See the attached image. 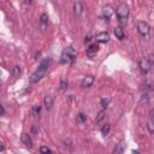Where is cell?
Returning <instances> with one entry per match:
<instances>
[{"label": "cell", "mask_w": 154, "mask_h": 154, "mask_svg": "<svg viewBox=\"0 0 154 154\" xmlns=\"http://www.w3.org/2000/svg\"><path fill=\"white\" fill-rule=\"evenodd\" d=\"M117 17H118V22L122 25L126 24L128 18H129V6L123 2L117 7Z\"/></svg>", "instance_id": "1"}, {"label": "cell", "mask_w": 154, "mask_h": 154, "mask_svg": "<svg viewBox=\"0 0 154 154\" xmlns=\"http://www.w3.org/2000/svg\"><path fill=\"white\" fill-rule=\"evenodd\" d=\"M76 55H77V53H76L75 48L70 46V47H67V48L63 52L60 61H61L63 64H72V63L75 61V59H76Z\"/></svg>", "instance_id": "2"}, {"label": "cell", "mask_w": 154, "mask_h": 154, "mask_svg": "<svg viewBox=\"0 0 154 154\" xmlns=\"http://www.w3.org/2000/svg\"><path fill=\"white\" fill-rule=\"evenodd\" d=\"M137 30H138V34H140L143 38L148 40L149 34H150V26H149V24H148L147 22H143V20L138 22V24H137Z\"/></svg>", "instance_id": "3"}, {"label": "cell", "mask_w": 154, "mask_h": 154, "mask_svg": "<svg viewBox=\"0 0 154 154\" xmlns=\"http://www.w3.org/2000/svg\"><path fill=\"white\" fill-rule=\"evenodd\" d=\"M152 63H153V57L150 55L149 58H142L138 63V66H140V70L142 73H147L150 67H152Z\"/></svg>", "instance_id": "4"}, {"label": "cell", "mask_w": 154, "mask_h": 154, "mask_svg": "<svg viewBox=\"0 0 154 154\" xmlns=\"http://www.w3.org/2000/svg\"><path fill=\"white\" fill-rule=\"evenodd\" d=\"M38 26L41 31H46L48 28V16L47 13H42L38 18Z\"/></svg>", "instance_id": "5"}, {"label": "cell", "mask_w": 154, "mask_h": 154, "mask_svg": "<svg viewBox=\"0 0 154 154\" xmlns=\"http://www.w3.org/2000/svg\"><path fill=\"white\" fill-rule=\"evenodd\" d=\"M51 63H52V59H51L49 57H48V58H45V59L40 63L37 70H40V71H42V72H47L48 67L51 66Z\"/></svg>", "instance_id": "6"}, {"label": "cell", "mask_w": 154, "mask_h": 154, "mask_svg": "<svg viewBox=\"0 0 154 154\" xmlns=\"http://www.w3.org/2000/svg\"><path fill=\"white\" fill-rule=\"evenodd\" d=\"M45 75H46V72H42V71H40V70H36V71L31 75L30 82H31V83H37V82H40V81L45 77Z\"/></svg>", "instance_id": "7"}, {"label": "cell", "mask_w": 154, "mask_h": 154, "mask_svg": "<svg viewBox=\"0 0 154 154\" xmlns=\"http://www.w3.org/2000/svg\"><path fill=\"white\" fill-rule=\"evenodd\" d=\"M112 14H113V7L111 5H106L102 8V17L105 18V20H109Z\"/></svg>", "instance_id": "8"}, {"label": "cell", "mask_w": 154, "mask_h": 154, "mask_svg": "<svg viewBox=\"0 0 154 154\" xmlns=\"http://www.w3.org/2000/svg\"><path fill=\"white\" fill-rule=\"evenodd\" d=\"M72 10H73V13L76 16H81L83 12V2L82 1H75L72 5Z\"/></svg>", "instance_id": "9"}, {"label": "cell", "mask_w": 154, "mask_h": 154, "mask_svg": "<svg viewBox=\"0 0 154 154\" xmlns=\"http://www.w3.org/2000/svg\"><path fill=\"white\" fill-rule=\"evenodd\" d=\"M97 51H99V46H97L96 43L90 45V46L87 48V57H88V58H93V57L97 53Z\"/></svg>", "instance_id": "10"}, {"label": "cell", "mask_w": 154, "mask_h": 154, "mask_svg": "<svg viewBox=\"0 0 154 154\" xmlns=\"http://www.w3.org/2000/svg\"><path fill=\"white\" fill-rule=\"evenodd\" d=\"M95 38H96V42L103 43V42H107V41H108V38H109V35H108V32H106V31H102V32H99V34H96Z\"/></svg>", "instance_id": "11"}, {"label": "cell", "mask_w": 154, "mask_h": 154, "mask_svg": "<svg viewBox=\"0 0 154 154\" xmlns=\"http://www.w3.org/2000/svg\"><path fill=\"white\" fill-rule=\"evenodd\" d=\"M93 83H94V77L93 76H85L81 82V87L82 88H88V87H91Z\"/></svg>", "instance_id": "12"}, {"label": "cell", "mask_w": 154, "mask_h": 154, "mask_svg": "<svg viewBox=\"0 0 154 154\" xmlns=\"http://www.w3.org/2000/svg\"><path fill=\"white\" fill-rule=\"evenodd\" d=\"M53 103H54V97L53 96H51V95L45 96V99H43V106H45L46 109H51L53 107Z\"/></svg>", "instance_id": "13"}, {"label": "cell", "mask_w": 154, "mask_h": 154, "mask_svg": "<svg viewBox=\"0 0 154 154\" xmlns=\"http://www.w3.org/2000/svg\"><path fill=\"white\" fill-rule=\"evenodd\" d=\"M114 35L118 40H124L125 38V32H124V29L122 26H116L114 28Z\"/></svg>", "instance_id": "14"}, {"label": "cell", "mask_w": 154, "mask_h": 154, "mask_svg": "<svg viewBox=\"0 0 154 154\" xmlns=\"http://www.w3.org/2000/svg\"><path fill=\"white\" fill-rule=\"evenodd\" d=\"M22 142L26 146V147H32V138L30 137L29 134H22Z\"/></svg>", "instance_id": "15"}, {"label": "cell", "mask_w": 154, "mask_h": 154, "mask_svg": "<svg viewBox=\"0 0 154 154\" xmlns=\"http://www.w3.org/2000/svg\"><path fill=\"white\" fill-rule=\"evenodd\" d=\"M124 149H125V144L123 142H119L114 146V149H113V154H123L124 153Z\"/></svg>", "instance_id": "16"}, {"label": "cell", "mask_w": 154, "mask_h": 154, "mask_svg": "<svg viewBox=\"0 0 154 154\" xmlns=\"http://www.w3.org/2000/svg\"><path fill=\"white\" fill-rule=\"evenodd\" d=\"M148 130L150 134L154 132V123H153V109L149 112V119H148Z\"/></svg>", "instance_id": "17"}, {"label": "cell", "mask_w": 154, "mask_h": 154, "mask_svg": "<svg viewBox=\"0 0 154 154\" xmlns=\"http://www.w3.org/2000/svg\"><path fill=\"white\" fill-rule=\"evenodd\" d=\"M40 113H41V106H40V105H34V106L31 107V114H32L34 117H38Z\"/></svg>", "instance_id": "18"}, {"label": "cell", "mask_w": 154, "mask_h": 154, "mask_svg": "<svg viewBox=\"0 0 154 154\" xmlns=\"http://www.w3.org/2000/svg\"><path fill=\"white\" fill-rule=\"evenodd\" d=\"M109 130H111V125H109V124H105V125L101 128V134H102L103 136H106V135L109 134Z\"/></svg>", "instance_id": "19"}, {"label": "cell", "mask_w": 154, "mask_h": 154, "mask_svg": "<svg viewBox=\"0 0 154 154\" xmlns=\"http://www.w3.org/2000/svg\"><path fill=\"white\" fill-rule=\"evenodd\" d=\"M67 85H69V82H67V79H66V78H63V79L60 81V84H59V89H60V90H65V89L67 88Z\"/></svg>", "instance_id": "20"}, {"label": "cell", "mask_w": 154, "mask_h": 154, "mask_svg": "<svg viewBox=\"0 0 154 154\" xmlns=\"http://www.w3.org/2000/svg\"><path fill=\"white\" fill-rule=\"evenodd\" d=\"M105 114H106V113H105V111H103V109H102V111H100V112L97 113L96 118H95V122H96V123H100V122L105 118Z\"/></svg>", "instance_id": "21"}, {"label": "cell", "mask_w": 154, "mask_h": 154, "mask_svg": "<svg viewBox=\"0 0 154 154\" xmlns=\"http://www.w3.org/2000/svg\"><path fill=\"white\" fill-rule=\"evenodd\" d=\"M40 153L41 154H52V150L46 146H41L40 147Z\"/></svg>", "instance_id": "22"}, {"label": "cell", "mask_w": 154, "mask_h": 154, "mask_svg": "<svg viewBox=\"0 0 154 154\" xmlns=\"http://www.w3.org/2000/svg\"><path fill=\"white\" fill-rule=\"evenodd\" d=\"M109 97H102L101 100H100V103H101V106L105 108V107H107L108 106V103H109Z\"/></svg>", "instance_id": "23"}, {"label": "cell", "mask_w": 154, "mask_h": 154, "mask_svg": "<svg viewBox=\"0 0 154 154\" xmlns=\"http://www.w3.org/2000/svg\"><path fill=\"white\" fill-rule=\"evenodd\" d=\"M77 120H78L79 123H84V122L87 120V116H85L84 113H79V114L77 116Z\"/></svg>", "instance_id": "24"}, {"label": "cell", "mask_w": 154, "mask_h": 154, "mask_svg": "<svg viewBox=\"0 0 154 154\" xmlns=\"http://www.w3.org/2000/svg\"><path fill=\"white\" fill-rule=\"evenodd\" d=\"M12 73H13V76H19V73H20V69H19V66H13V69H12Z\"/></svg>", "instance_id": "25"}, {"label": "cell", "mask_w": 154, "mask_h": 154, "mask_svg": "<svg viewBox=\"0 0 154 154\" xmlns=\"http://www.w3.org/2000/svg\"><path fill=\"white\" fill-rule=\"evenodd\" d=\"M148 100H149V97H148V94L146 93V94H143V95H142V97H141V101H140V102H141V103H147V102H148Z\"/></svg>", "instance_id": "26"}, {"label": "cell", "mask_w": 154, "mask_h": 154, "mask_svg": "<svg viewBox=\"0 0 154 154\" xmlns=\"http://www.w3.org/2000/svg\"><path fill=\"white\" fill-rule=\"evenodd\" d=\"M5 113V109H4V106H2V103L0 102V116H2Z\"/></svg>", "instance_id": "27"}, {"label": "cell", "mask_w": 154, "mask_h": 154, "mask_svg": "<svg viewBox=\"0 0 154 154\" xmlns=\"http://www.w3.org/2000/svg\"><path fill=\"white\" fill-rule=\"evenodd\" d=\"M90 40H91V38H90V36H88V37H85L84 42H85V43H87V42H90Z\"/></svg>", "instance_id": "28"}, {"label": "cell", "mask_w": 154, "mask_h": 154, "mask_svg": "<svg viewBox=\"0 0 154 154\" xmlns=\"http://www.w3.org/2000/svg\"><path fill=\"white\" fill-rule=\"evenodd\" d=\"M2 150H4V144L0 142V152H2Z\"/></svg>", "instance_id": "29"}, {"label": "cell", "mask_w": 154, "mask_h": 154, "mask_svg": "<svg viewBox=\"0 0 154 154\" xmlns=\"http://www.w3.org/2000/svg\"><path fill=\"white\" fill-rule=\"evenodd\" d=\"M132 154H140V152L138 150H132Z\"/></svg>", "instance_id": "30"}, {"label": "cell", "mask_w": 154, "mask_h": 154, "mask_svg": "<svg viewBox=\"0 0 154 154\" xmlns=\"http://www.w3.org/2000/svg\"><path fill=\"white\" fill-rule=\"evenodd\" d=\"M0 90H1V85H0Z\"/></svg>", "instance_id": "31"}]
</instances>
